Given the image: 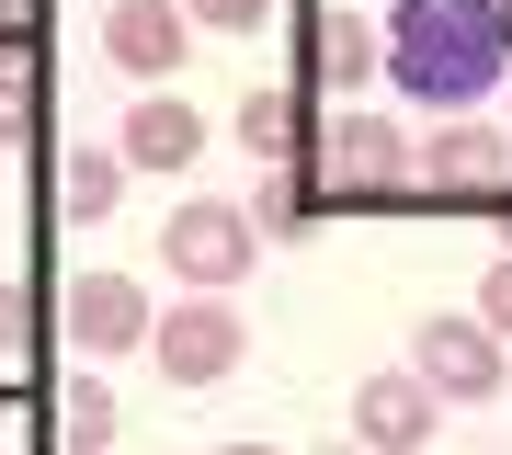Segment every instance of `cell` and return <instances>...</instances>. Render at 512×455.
I'll use <instances>...</instances> for the list:
<instances>
[{
	"instance_id": "d6986e66",
	"label": "cell",
	"mask_w": 512,
	"mask_h": 455,
	"mask_svg": "<svg viewBox=\"0 0 512 455\" xmlns=\"http://www.w3.org/2000/svg\"><path fill=\"white\" fill-rule=\"evenodd\" d=\"M12 342H35V296H12V285H0V353H12Z\"/></svg>"
},
{
	"instance_id": "e0dca14e",
	"label": "cell",
	"mask_w": 512,
	"mask_h": 455,
	"mask_svg": "<svg viewBox=\"0 0 512 455\" xmlns=\"http://www.w3.org/2000/svg\"><path fill=\"white\" fill-rule=\"evenodd\" d=\"M478 319H490V330H501V342H512V251H501L490 273H478Z\"/></svg>"
},
{
	"instance_id": "3957f363",
	"label": "cell",
	"mask_w": 512,
	"mask_h": 455,
	"mask_svg": "<svg viewBox=\"0 0 512 455\" xmlns=\"http://www.w3.org/2000/svg\"><path fill=\"white\" fill-rule=\"evenodd\" d=\"M148 319H160V308H148V285H126V273H69V285H57V342L92 353V364L137 353Z\"/></svg>"
},
{
	"instance_id": "52a82bcc",
	"label": "cell",
	"mask_w": 512,
	"mask_h": 455,
	"mask_svg": "<svg viewBox=\"0 0 512 455\" xmlns=\"http://www.w3.org/2000/svg\"><path fill=\"white\" fill-rule=\"evenodd\" d=\"M103 57L126 80H171L194 57V12L183 0H103Z\"/></svg>"
},
{
	"instance_id": "2e32d148",
	"label": "cell",
	"mask_w": 512,
	"mask_h": 455,
	"mask_svg": "<svg viewBox=\"0 0 512 455\" xmlns=\"http://www.w3.org/2000/svg\"><path fill=\"white\" fill-rule=\"evenodd\" d=\"M23 126H35V69H23V57H0V148H12Z\"/></svg>"
},
{
	"instance_id": "4fadbf2b",
	"label": "cell",
	"mask_w": 512,
	"mask_h": 455,
	"mask_svg": "<svg viewBox=\"0 0 512 455\" xmlns=\"http://www.w3.org/2000/svg\"><path fill=\"white\" fill-rule=\"evenodd\" d=\"M251 228H262V239H285V251H296V239L319 228V194H308V182H296V160H262V194H251Z\"/></svg>"
},
{
	"instance_id": "8992f818",
	"label": "cell",
	"mask_w": 512,
	"mask_h": 455,
	"mask_svg": "<svg viewBox=\"0 0 512 455\" xmlns=\"http://www.w3.org/2000/svg\"><path fill=\"white\" fill-rule=\"evenodd\" d=\"M319 148H330V194H399L410 182V137L387 103H342L319 126Z\"/></svg>"
},
{
	"instance_id": "6da1fadb",
	"label": "cell",
	"mask_w": 512,
	"mask_h": 455,
	"mask_svg": "<svg viewBox=\"0 0 512 455\" xmlns=\"http://www.w3.org/2000/svg\"><path fill=\"white\" fill-rule=\"evenodd\" d=\"M376 57H387V80H399L410 103L467 114V103H490L501 69H512V0H399Z\"/></svg>"
},
{
	"instance_id": "7c38bea8",
	"label": "cell",
	"mask_w": 512,
	"mask_h": 455,
	"mask_svg": "<svg viewBox=\"0 0 512 455\" xmlns=\"http://www.w3.org/2000/svg\"><path fill=\"white\" fill-rule=\"evenodd\" d=\"M239 148L251 160H296L308 148V103L296 91H239Z\"/></svg>"
},
{
	"instance_id": "5bb4252c",
	"label": "cell",
	"mask_w": 512,
	"mask_h": 455,
	"mask_svg": "<svg viewBox=\"0 0 512 455\" xmlns=\"http://www.w3.org/2000/svg\"><path fill=\"white\" fill-rule=\"evenodd\" d=\"M308 57H319V80H376V23L365 12H319V35H308Z\"/></svg>"
},
{
	"instance_id": "ffe728a7",
	"label": "cell",
	"mask_w": 512,
	"mask_h": 455,
	"mask_svg": "<svg viewBox=\"0 0 512 455\" xmlns=\"http://www.w3.org/2000/svg\"><path fill=\"white\" fill-rule=\"evenodd\" d=\"M501 251H512V205H501Z\"/></svg>"
},
{
	"instance_id": "9c48e42d",
	"label": "cell",
	"mask_w": 512,
	"mask_h": 455,
	"mask_svg": "<svg viewBox=\"0 0 512 455\" xmlns=\"http://www.w3.org/2000/svg\"><path fill=\"white\" fill-rule=\"evenodd\" d=\"M410 171H421V182H478V194H501V182H512V137L467 103V114H444V126L410 148Z\"/></svg>"
},
{
	"instance_id": "8fae6325",
	"label": "cell",
	"mask_w": 512,
	"mask_h": 455,
	"mask_svg": "<svg viewBox=\"0 0 512 455\" xmlns=\"http://www.w3.org/2000/svg\"><path fill=\"white\" fill-rule=\"evenodd\" d=\"M57 205H69L80 228L114 217V205H126V148H69V160H57Z\"/></svg>"
},
{
	"instance_id": "ac0fdd59",
	"label": "cell",
	"mask_w": 512,
	"mask_h": 455,
	"mask_svg": "<svg viewBox=\"0 0 512 455\" xmlns=\"http://www.w3.org/2000/svg\"><path fill=\"white\" fill-rule=\"evenodd\" d=\"M183 12H194V23H217V35H251L274 0H183Z\"/></svg>"
},
{
	"instance_id": "ba28073f",
	"label": "cell",
	"mask_w": 512,
	"mask_h": 455,
	"mask_svg": "<svg viewBox=\"0 0 512 455\" xmlns=\"http://www.w3.org/2000/svg\"><path fill=\"white\" fill-rule=\"evenodd\" d=\"M433 421H444V399L421 387V364H387V376H365V387H353V444L410 455V444H433Z\"/></svg>"
},
{
	"instance_id": "5b68a950",
	"label": "cell",
	"mask_w": 512,
	"mask_h": 455,
	"mask_svg": "<svg viewBox=\"0 0 512 455\" xmlns=\"http://www.w3.org/2000/svg\"><path fill=\"white\" fill-rule=\"evenodd\" d=\"M410 364H421V387H433V399H467V410H490L501 387H512L490 319H421V330H410Z\"/></svg>"
},
{
	"instance_id": "7a4b0ae2",
	"label": "cell",
	"mask_w": 512,
	"mask_h": 455,
	"mask_svg": "<svg viewBox=\"0 0 512 455\" xmlns=\"http://www.w3.org/2000/svg\"><path fill=\"white\" fill-rule=\"evenodd\" d=\"M239 353H251V330H239V308L217 285H194L183 308L148 319V364H160L171 387H217V376H239Z\"/></svg>"
},
{
	"instance_id": "277c9868",
	"label": "cell",
	"mask_w": 512,
	"mask_h": 455,
	"mask_svg": "<svg viewBox=\"0 0 512 455\" xmlns=\"http://www.w3.org/2000/svg\"><path fill=\"white\" fill-rule=\"evenodd\" d=\"M262 251V228H251V205H217V194H194V205H171V228H160V262L183 273V285H239Z\"/></svg>"
},
{
	"instance_id": "30bf717a",
	"label": "cell",
	"mask_w": 512,
	"mask_h": 455,
	"mask_svg": "<svg viewBox=\"0 0 512 455\" xmlns=\"http://www.w3.org/2000/svg\"><path fill=\"white\" fill-rule=\"evenodd\" d=\"M114 148H126V171H194L205 160V114L148 80V103H126V137H114Z\"/></svg>"
},
{
	"instance_id": "9a60e30c",
	"label": "cell",
	"mask_w": 512,
	"mask_h": 455,
	"mask_svg": "<svg viewBox=\"0 0 512 455\" xmlns=\"http://www.w3.org/2000/svg\"><path fill=\"white\" fill-rule=\"evenodd\" d=\"M57 433H69V444H114V387L103 376H69V387H57Z\"/></svg>"
}]
</instances>
